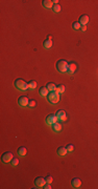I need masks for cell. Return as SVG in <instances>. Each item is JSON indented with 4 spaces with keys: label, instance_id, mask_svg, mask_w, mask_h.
Wrapping results in <instances>:
<instances>
[{
    "label": "cell",
    "instance_id": "6da1fadb",
    "mask_svg": "<svg viewBox=\"0 0 98 189\" xmlns=\"http://www.w3.org/2000/svg\"><path fill=\"white\" fill-rule=\"evenodd\" d=\"M15 84V87L19 90H26L28 89V83H26L23 79H21V78H18V79L15 80L14 82Z\"/></svg>",
    "mask_w": 98,
    "mask_h": 189
},
{
    "label": "cell",
    "instance_id": "2e32d148",
    "mask_svg": "<svg viewBox=\"0 0 98 189\" xmlns=\"http://www.w3.org/2000/svg\"><path fill=\"white\" fill-rule=\"evenodd\" d=\"M17 153L19 155H22V157H24V155H26V153H27V149H26L25 147H23V146H21V147L18 148Z\"/></svg>",
    "mask_w": 98,
    "mask_h": 189
},
{
    "label": "cell",
    "instance_id": "d4e9b609",
    "mask_svg": "<svg viewBox=\"0 0 98 189\" xmlns=\"http://www.w3.org/2000/svg\"><path fill=\"white\" fill-rule=\"evenodd\" d=\"M66 148H67V150H68V151H73V150H74V146H73V144H68Z\"/></svg>",
    "mask_w": 98,
    "mask_h": 189
},
{
    "label": "cell",
    "instance_id": "5bb4252c",
    "mask_svg": "<svg viewBox=\"0 0 98 189\" xmlns=\"http://www.w3.org/2000/svg\"><path fill=\"white\" fill-rule=\"evenodd\" d=\"M39 94H40L42 97H47L48 94H49V90L46 86H43V87L40 88V90H39Z\"/></svg>",
    "mask_w": 98,
    "mask_h": 189
},
{
    "label": "cell",
    "instance_id": "603a6c76",
    "mask_svg": "<svg viewBox=\"0 0 98 189\" xmlns=\"http://www.w3.org/2000/svg\"><path fill=\"white\" fill-rule=\"evenodd\" d=\"M11 164H12V166H14V167H15V166H17V165L19 164V159L14 157V159H13V160H12V162H11Z\"/></svg>",
    "mask_w": 98,
    "mask_h": 189
},
{
    "label": "cell",
    "instance_id": "7c38bea8",
    "mask_svg": "<svg viewBox=\"0 0 98 189\" xmlns=\"http://www.w3.org/2000/svg\"><path fill=\"white\" fill-rule=\"evenodd\" d=\"M71 185H72L74 188H79L80 185H81V181L77 178H74V179H72V181H71Z\"/></svg>",
    "mask_w": 98,
    "mask_h": 189
},
{
    "label": "cell",
    "instance_id": "ac0fdd59",
    "mask_svg": "<svg viewBox=\"0 0 98 189\" xmlns=\"http://www.w3.org/2000/svg\"><path fill=\"white\" fill-rule=\"evenodd\" d=\"M43 45H44V47H45V48H46V49L50 48V47L52 46V40H50V39H46V40H45V41H44Z\"/></svg>",
    "mask_w": 98,
    "mask_h": 189
},
{
    "label": "cell",
    "instance_id": "4316f807",
    "mask_svg": "<svg viewBox=\"0 0 98 189\" xmlns=\"http://www.w3.org/2000/svg\"><path fill=\"white\" fill-rule=\"evenodd\" d=\"M43 188H45V189H51L52 187H51V185H50V183H46V184H45V186H44Z\"/></svg>",
    "mask_w": 98,
    "mask_h": 189
},
{
    "label": "cell",
    "instance_id": "3957f363",
    "mask_svg": "<svg viewBox=\"0 0 98 189\" xmlns=\"http://www.w3.org/2000/svg\"><path fill=\"white\" fill-rule=\"evenodd\" d=\"M47 99L51 104H56L58 101H60V94L56 93L55 90L54 92H50L47 96Z\"/></svg>",
    "mask_w": 98,
    "mask_h": 189
},
{
    "label": "cell",
    "instance_id": "7a4b0ae2",
    "mask_svg": "<svg viewBox=\"0 0 98 189\" xmlns=\"http://www.w3.org/2000/svg\"><path fill=\"white\" fill-rule=\"evenodd\" d=\"M68 62L64 59H61L56 62V69L60 71V73H67L68 69Z\"/></svg>",
    "mask_w": 98,
    "mask_h": 189
},
{
    "label": "cell",
    "instance_id": "44dd1931",
    "mask_svg": "<svg viewBox=\"0 0 98 189\" xmlns=\"http://www.w3.org/2000/svg\"><path fill=\"white\" fill-rule=\"evenodd\" d=\"M37 87V82L35 80H31L28 82V88L29 89H35Z\"/></svg>",
    "mask_w": 98,
    "mask_h": 189
},
{
    "label": "cell",
    "instance_id": "d6986e66",
    "mask_svg": "<svg viewBox=\"0 0 98 189\" xmlns=\"http://www.w3.org/2000/svg\"><path fill=\"white\" fill-rule=\"evenodd\" d=\"M55 92L58 93V94H63L65 92V85H63V84H60V85H57L56 86V89H55Z\"/></svg>",
    "mask_w": 98,
    "mask_h": 189
},
{
    "label": "cell",
    "instance_id": "ffe728a7",
    "mask_svg": "<svg viewBox=\"0 0 98 189\" xmlns=\"http://www.w3.org/2000/svg\"><path fill=\"white\" fill-rule=\"evenodd\" d=\"M72 28H73V30H80V28H81V24L79 23V21H74L73 23H72Z\"/></svg>",
    "mask_w": 98,
    "mask_h": 189
},
{
    "label": "cell",
    "instance_id": "8992f818",
    "mask_svg": "<svg viewBox=\"0 0 98 189\" xmlns=\"http://www.w3.org/2000/svg\"><path fill=\"white\" fill-rule=\"evenodd\" d=\"M55 116H56V118H57L58 121H66V120H67V114H66V112H65V110H63V109L57 110L56 114H55Z\"/></svg>",
    "mask_w": 98,
    "mask_h": 189
},
{
    "label": "cell",
    "instance_id": "e0dca14e",
    "mask_svg": "<svg viewBox=\"0 0 98 189\" xmlns=\"http://www.w3.org/2000/svg\"><path fill=\"white\" fill-rule=\"evenodd\" d=\"M46 87L48 88V90H49V92H54V90L56 89V85H55L54 83H52V82H49V83H47Z\"/></svg>",
    "mask_w": 98,
    "mask_h": 189
},
{
    "label": "cell",
    "instance_id": "52a82bcc",
    "mask_svg": "<svg viewBox=\"0 0 98 189\" xmlns=\"http://www.w3.org/2000/svg\"><path fill=\"white\" fill-rule=\"evenodd\" d=\"M28 102H29V100H28V98L26 96H21L18 99V103H19V105H20L21 107L28 106Z\"/></svg>",
    "mask_w": 98,
    "mask_h": 189
},
{
    "label": "cell",
    "instance_id": "7402d4cb",
    "mask_svg": "<svg viewBox=\"0 0 98 189\" xmlns=\"http://www.w3.org/2000/svg\"><path fill=\"white\" fill-rule=\"evenodd\" d=\"M62 8H61V5L60 4H54L53 5V8H52V11H53L54 13H58V12H61Z\"/></svg>",
    "mask_w": 98,
    "mask_h": 189
},
{
    "label": "cell",
    "instance_id": "cb8c5ba5",
    "mask_svg": "<svg viewBox=\"0 0 98 189\" xmlns=\"http://www.w3.org/2000/svg\"><path fill=\"white\" fill-rule=\"evenodd\" d=\"M37 105V101L36 100H29V102H28V107H35Z\"/></svg>",
    "mask_w": 98,
    "mask_h": 189
},
{
    "label": "cell",
    "instance_id": "8fae6325",
    "mask_svg": "<svg viewBox=\"0 0 98 189\" xmlns=\"http://www.w3.org/2000/svg\"><path fill=\"white\" fill-rule=\"evenodd\" d=\"M89 20H90V18H89L88 15H81L79 17V23L81 25H87L88 22H89Z\"/></svg>",
    "mask_w": 98,
    "mask_h": 189
},
{
    "label": "cell",
    "instance_id": "5b68a950",
    "mask_svg": "<svg viewBox=\"0 0 98 189\" xmlns=\"http://www.w3.org/2000/svg\"><path fill=\"white\" fill-rule=\"evenodd\" d=\"M46 124L47 125H52V124H54V123H56V121H57V118H56V116L55 115H53V114H50V115H48L47 117H46Z\"/></svg>",
    "mask_w": 98,
    "mask_h": 189
},
{
    "label": "cell",
    "instance_id": "9a60e30c",
    "mask_svg": "<svg viewBox=\"0 0 98 189\" xmlns=\"http://www.w3.org/2000/svg\"><path fill=\"white\" fill-rule=\"evenodd\" d=\"M51 127H52V130L55 131V132H58V131H61V130H62V125L58 122L54 123V124H52Z\"/></svg>",
    "mask_w": 98,
    "mask_h": 189
},
{
    "label": "cell",
    "instance_id": "83f0119b",
    "mask_svg": "<svg viewBox=\"0 0 98 189\" xmlns=\"http://www.w3.org/2000/svg\"><path fill=\"white\" fill-rule=\"evenodd\" d=\"M80 30H81L82 32H86V31H87V25H81Z\"/></svg>",
    "mask_w": 98,
    "mask_h": 189
},
{
    "label": "cell",
    "instance_id": "9c48e42d",
    "mask_svg": "<svg viewBox=\"0 0 98 189\" xmlns=\"http://www.w3.org/2000/svg\"><path fill=\"white\" fill-rule=\"evenodd\" d=\"M76 68H77V66H76V64L74 63V62H72V63H69L68 64V69H67V73L68 74H70V75H73L75 71H76Z\"/></svg>",
    "mask_w": 98,
    "mask_h": 189
},
{
    "label": "cell",
    "instance_id": "4fadbf2b",
    "mask_svg": "<svg viewBox=\"0 0 98 189\" xmlns=\"http://www.w3.org/2000/svg\"><path fill=\"white\" fill-rule=\"evenodd\" d=\"M57 154L58 155H61V157H64V155H66L67 154V152H68V150H67V148L66 147H63V146H61V147H58L57 148Z\"/></svg>",
    "mask_w": 98,
    "mask_h": 189
},
{
    "label": "cell",
    "instance_id": "ba28073f",
    "mask_svg": "<svg viewBox=\"0 0 98 189\" xmlns=\"http://www.w3.org/2000/svg\"><path fill=\"white\" fill-rule=\"evenodd\" d=\"M46 183H47V182H46V180H45V178L39 177V178H37V179L35 180V184H36V186H38V187H44Z\"/></svg>",
    "mask_w": 98,
    "mask_h": 189
},
{
    "label": "cell",
    "instance_id": "30bf717a",
    "mask_svg": "<svg viewBox=\"0 0 98 189\" xmlns=\"http://www.w3.org/2000/svg\"><path fill=\"white\" fill-rule=\"evenodd\" d=\"M42 4H43V6L45 9H52V8H53V5H54L53 1H51V0H43Z\"/></svg>",
    "mask_w": 98,
    "mask_h": 189
},
{
    "label": "cell",
    "instance_id": "277c9868",
    "mask_svg": "<svg viewBox=\"0 0 98 189\" xmlns=\"http://www.w3.org/2000/svg\"><path fill=\"white\" fill-rule=\"evenodd\" d=\"M13 159H14V154L11 151H6L1 155V161L3 163H11Z\"/></svg>",
    "mask_w": 98,
    "mask_h": 189
},
{
    "label": "cell",
    "instance_id": "f1b7e54d",
    "mask_svg": "<svg viewBox=\"0 0 98 189\" xmlns=\"http://www.w3.org/2000/svg\"><path fill=\"white\" fill-rule=\"evenodd\" d=\"M53 3L54 4H58V0H53Z\"/></svg>",
    "mask_w": 98,
    "mask_h": 189
},
{
    "label": "cell",
    "instance_id": "484cf974",
    "mask_svg": "<svg viewBox=\"0 0 98 189\" xmlns=\"http://www.w3.org/2000/svg\"><path fill=\"white\" fill-rule=\"evenodd\" d=\"M45 180H46V182H47V183H50V184H51V182L53 181V179H52V177H51V175H47V177L45 178Z\"/></svg>",
    "mask_w": 98,
    "mask_h": 189
}]
</instances>
